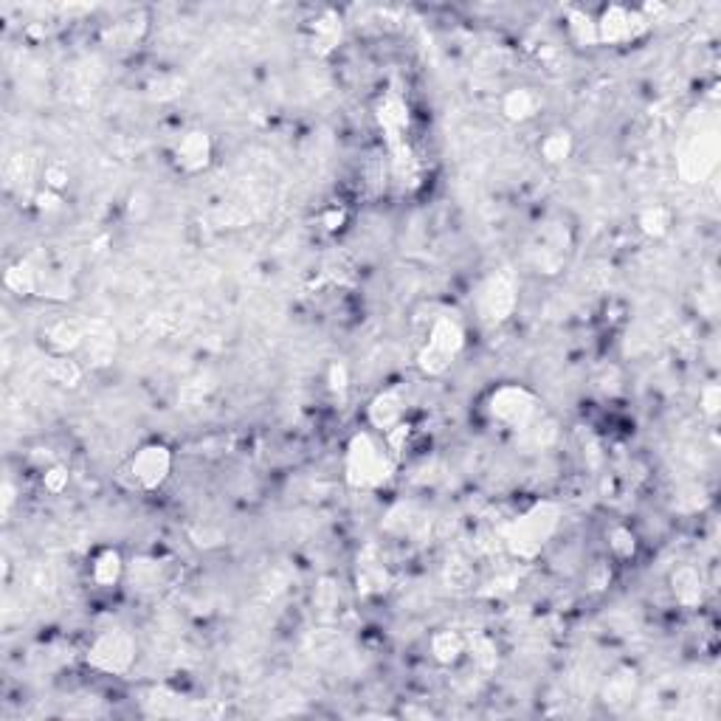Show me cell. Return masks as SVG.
<instances>
[{
	"mask_svg": "<svg viewBox=\"0 0 721 721\" xmlns=\"http://www.w3.org/2000/svg\"><path fill=\"white\" fill-rule=\"evenodd\" d=\"M555 524H558V507L536 505L530 513H524L522 519H516L507 527V547L513 550V555L530 558L547 544V538L553 536Z\"/></svg>",
	"mask_w": 721,
	"mask_h": 721,
	"instance_id": "1",
	"label": "cell"
},
{
	"mask_svg": "<svg viewBox=\"0 0 721 721\" xmlns=\"http://www.w3.org/2000/svg\"><path fill=\"white\" fill-rule=\"evenodd\" d=\"M392 474V462L369 434H358L347 451V479L355 488H378Z\"/></svg>",
	"mask_w": 721,
	"mask_h": 721,
	"instance_id": "2",
	"label": "cell"
},
{
	"mask_svg": "<svg viewBox=\"0 0 721 721\" xmlns=\"http://www.w3.org/2000/svg\"><path fill=\"white\" fill-rule=\"evenodd\" d=\"M462 350V327L457 319H448L443 316L440 322L431 327L429 344L426 350L420 353V367L429 375H440L445 369L454 364V358Z\"/></svg>",
	"mask_w": 721,
	"mask_h": 721,
	"instance_id": "3",
	"label": "cell"
},
{
	"mask_svg": "<svg viewBox=\"0 0 721 721\" xmlns=\"http://www.w3.org/2000/svg\"><path fill=\"white\" fill-rule=\"evenodd\" d=\"M491 417L510 429H524L536 415V398L522 386H502L491 395Z\"/></svg>",
	"mask_w": 721,
	"mask_h": 721,
	"instance_id": "4",
	"label": "cell"
},
{
	"mask_svg": "<svg viewBox=\"0 0 721 721\" xmlns=\"http://www.w3.org/2000/svg\"><path fill=\"white\" fill-rule=\"evenodd\" d=\"M133 640L124 634V631H108L102 634L96 643H93L91 654H88V662L96 665L99 671H108V674H122L130 668L133 662Z\"/></svg>",
	"mask_w": 721,
	"mask_h": 721,
	"instance_id": "5",
	"label": "cell"
},
{
	"mask_svg": "<svg viewBox=\"0 0 721 721\" xmlns=\"http://www.w3.org/2000/svg\"><path fill=\"white\" fill-rule=\"evenodd\" d=\"M645 17L640 12H629L623 6L606 9L600 20H595V37L600 43H631L645 31Z\"/></svg>",
	"mask_w": 721,
	"mask_h": 721,
	"instance_id": "6",
	"label": "cell"
},
{
	"mask_svg": "<svg viewBox=\"0 0 721 721\" xmlns=\"http://www.w3.org/2000/svg\"><path fill=\"white\" fill-rule=\"evenodd\" d=\"M169 468H172V454H169V448L158 443L144 445L139 454L133 457V465H130L133 479L147 491H153L167 479Z\"/></svg>",
	"mask_w": 721,
	"mask_h": 721,
	"instance_id": "7",
	"label": "cell"
},
{
	"mask_svg": "<svg viewBox=\"0 0 721 721\" xmlns=\"http://www.w3.org/2000/svg\"><path fill=\"white\" fill-rule=\"evenodd\" d=\"M516 305V288H513V279L502 274V277H493L482 293H479V313L482 319L488 322H502L507 313Z\"/></svg>",
	"mask_w": 721,
	"mask_h": 721,
	"instance_id": "8",
	"label": "cell"
},
{
	"mask_svg": "<svg viewBox=\"0 0 721 721\" xmlns=\"http://www.w3.org/2000/svg\"><path fill=\"white\" fill-rule=\"evenodd\" d=\"M716 153H719V147H716V136H713V133L699 136V139L691 144V150L685 153V164H682L685 178H688V181L705 178L707 172L716 167Z\"/></svg>",
	"mask_w": 721,
	"mask_h": 721,
	"instance_id": "9",
	"label": "cell"
},
{
	"mask_svg": "<svg viewBox=\"0 0 721 721\" xmlns=\"http://www.w3.org/2000/svg\"><path fill=\"white\" fill-rule=\"evenodd\" d=\"M175 155H178V167L186 169V172H198L209 164L212 144L206 139V133H186Z\"/></svg>",
	"mask_w": 721,
	"mask_h": 721,
	"instance_id": "10",
	"label": "cell"
},
{
	"mask_svg": "<svg viewBox=\"0 0 721 721\" xmlns=\"http://www.w3.org/2000/svg\"><path fill=\"white\" fill-rule=\"evenodd\" d=\"M372 423L378 426V429L384 431H395L398 429L400 417H403V403L395 392H384V395H378L375 403H372Z\"/></svg>",
	"mask_w": 721,
	"mask_h": 721,
	"instance_id": "11",
	"label": "cell"
},
{
	"mask_svg": "<svg viewBox=\"0 0 721 721\" xmlns=\"http://www.w3.org/2000/svg\"><path fill=\"white\" fill-rule=\"evenodd\" d=\"M93 581L99 583V586H113V583L122 578V555L116 553V550H105V553L96 555V561H93Z\"/></svg>",
	"mask_w": 721,
	"mask_h": 721,
	"instance_id": "12",
	"label": "cell"
},
{
	"mask_svg": "<svg viewBox=\"0 0 721 721\" xmlns=\"http://www.w3.org/2000/svg\"><path fill=\"white\" fill-rule=\"evenodd\" d=\"M536 110H538V96L530 91V88L507 93L505 113L510 119H530V116H536Z\"/></svg>",
	"mask_w": 721,
	"mask_h": 721,
	"instance_id": "13",
	"label": "cell"
},
{
	"mask_svg": "<svg viewBox=\"0 0 721 721\" xmlns=\"http://www.w3.org/2000/svg\"><path fill=\"white\" fill-rule=\"evenodd\" d=\"M541 150H544V158L561 161V158L569 155V136L567 133H553V136H547V141L541 144Z\"/></svg>",
	"mask_w": 721,
	"mask_h": 721,
	"instance_id": "14",
	"label": "cell"
},
{
	"mask_svg": "<svg viewBox=\"0 0 721 721\" xmlns=\"http://www.w3.org/2000/svg\"><path fill=\"white\" fill-rule=\"evenodd\" d=\"M614 541H612V550L617 555H631L634 553V536H631L629 530H614Z\"/></svg>",
	"mask_w": 721,
	"mask_h": 721,
	"instance_id": "15",
	"label": "cell"
},
{
	"mask_svg": "<svg viewBox=\"0 0 721 721\" xmlns=\"http://www.w3.org/2000/svg\"><path fill=\"white\" fill-rule=\"evenodd\" d=\"M65 479H68V474L62 471V468H54V471H48L46 474V485H48V491H62V485H65Z\"/></svg>",
	"mask_w": 721,
	"mask_h": 721,
	"instance_id": "16",
	"label": "cell"
}]
</instances>
